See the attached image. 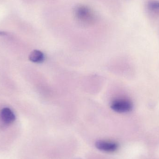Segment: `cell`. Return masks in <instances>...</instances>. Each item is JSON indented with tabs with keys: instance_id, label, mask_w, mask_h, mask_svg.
Listing matches in <instances>:
<instances>
[{
	"instance_id": "2",
	"label": "cell",
	"mask_w": 159,
	"mask_h": 159,
	"mask_svg": "<svg viewBox=\"0 0 159 159\" xmlns=\"http://www.w3.org/2000/svg\"><path fill=\"white\" fill-rule=\"evenodd\" d=\"M110 107L116 113H127L132 110L133 104L130 100L127 98H116L111 102Z\"/></svg>"
},
{
	"instance_id": "7",
	"label": "cell",
	"mask_w": 159,
	"mask_h": 159,
	"mask_svg": "<svg viewBox=\"0 0 159 159\" xmlns=\"http://www.w3.org/2000/svg\"><path fill=\"white\" fill-rule=\"evenodd\" d=\"M6 33L0 31V35H5Z\"/></svg>"
},
{
	"instance_id": "5",
	"label": "cell",
	"mask_w": 159,
	"mask_h": 159,
	"mask_svg": "<svg viewBox=\"0 0 159 159\" xmlns=\"http://www.w3.org/2000/svg\"><path fill=\"white\" fill-rule=\"evenodd\" d=\"M44 54L38 50H34L32 51L29 56V59L32 62L36 63H41L45 60Z\"/></svg>"
},
{
	"instance_id": "1",
	"label": "cell",
	"mask_w": 159,
	"mask_h": 159,
	"mask_svg": "<svg viewBox=\"0 0 159 159\" xmlns=\"http://www.w3.org/2000/svg\"><path fill=\"white\" fill-rule=\"evenodd\" d=\"M73 15L75 21L82 26H91L95 23L97 19L95 12L86 5L75 6L73 9Z\"/></svg>"
},
{
	"instance_id": "3",
	"label": "cell",
	"mask_w": 159,
	"mask_h": 159,
	"mask_svg": "<svg viewBox=\"0 0 159 159\" xmlns=\"http://www.w3.org/2000/svg\"><path fill=\"white\" fill-rule=\"evenodd\" d=\"M95 145L97 149L107 153L115 152L118 148V145L116 143L107 141H98L96 142Z\"/></svg>"
},
{
	"instance_id": "6",
	"label": "cell",
	"mask_w": 159,
	"mask_h": 159,
	"mask_svg": "<svg viewBox=\"0 0 159 159\" xmlns=\"http://www.w3.org/2000/svg\"><path fill=\"white\" fill-rule=\"evenodd\" d=\"M148 7L152 10H159V2L153 1L148 4Z\"/></svg>"
},
{
	"instance_id": "4",
	"label": "cell",
	"mask_w": 159,
	"mask_h": 159,
	"mask_svg": "<svg viewBox=\"0 0 159 159\" xmlns=\"http://www.w3.org/2000/svg\"><path fill=\"white\" fill-rule=\"evenodd\" d=\"M0 117L2 121L6 124L13 123L16 119V116L14 112L8 107H4L1 110Z\"/></svg>"
}]
</instances>
